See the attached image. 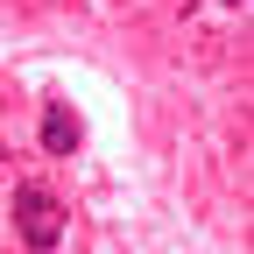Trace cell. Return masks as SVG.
<instances>
[{
  "label": "cell",
  "instance_id": "6da1fadb",
  "mask_svg": "<svg viewBox=\"0 0 254 254\" xmlns=\"http://www.w3.org/2000/svg\"><path fill=\"white\" fill-rule=\"evenodd\" d=\"M14 233L28 240V254H57L64 240V205L50 184H14Z\"/></svg>",
  "mask_w": 254,
  "mask_h": 254
},
{
  "label": "cell",
  "instance_id": "7a4b0ae2",
  "mask_svg": "<svg viewBox=\"0 0 254 254\" xmlns=\"http://www.w3.org/2000/svg\"><path fill=\"white\" fill-rule=\"evenodd\" d=\"M85 120L71 113V99H43V155H78Z\"/></svg>",
  "mask_w": 254,
  "mask_h": 254
},
{
  "label": "cell",
  "instance_id": "3957f363",
  "mask_svg": "<svg viewBox=\"0 0 254 254\" xmlns=\"http://www.w3.org/2000/svg\"><path fill=\"white\" fill-rule=\"evenodd\" d=\"M226 7H247V0H226Z\"/></svg>",
  "mask_w": 254,
  "mask_h": 254
},
{
  "label": "cell",
  "instance_id": "277c9868",
  "mask_svg": "<svg viewBox=\"0 0 254 254\" xmlns=\"http://www.w3.org/2000/svg\"><path fill=\"white\" fill-rule=\"evenodd\" d=\"M0 155H7V148H0Z\"/></svg>",
  "mask_w": 254,
  "mask_h": 254
}]
</instances>
